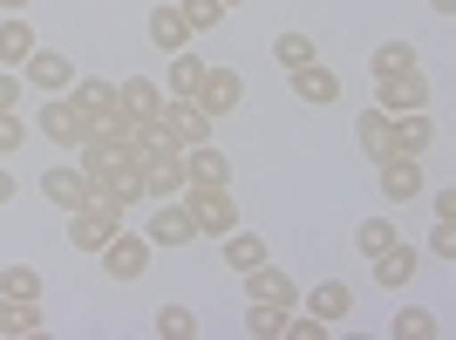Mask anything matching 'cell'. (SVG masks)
Listing matches in <instances>:
<instances>
[{
	"label": "cell",
	"instance_id": "d6986e66",
	"mask_svg": "<svg viewBox=\"0 0 456 340\" xmlns=\"http://www.w3.org/2000/svg\"><path fill=\"white\" fill-rule=\"evenodd\" d=\"M116 102L130 116H143V123H157V109H164V89H157L151 76H130V82H116Z\"/></svg>",
	"mask_w": 456,
	"mask_h": 340
},
{
	"label": "cell",
	"instance_id": "4fadbf2b",
	"mask_svg": "<svg viewBox=\"0 0 456 340\" xmlns=\"http://www.w3.org/2000/svg\"><path fill=\"white\" fill-rule=\"evenodd\" d=\"M239 279H246V300L252 306H286V313H293V279H286L280 265H252V272H239Z\"/></svg>",
	"mask_w": 456,
	"mask_h": 340
},
{
	"label": "cell",
	"instance_id": "2e32d148",
	"mask_svg": "<svg viewBox=\"0 0 456 340\" xmlns=\"http://www.w3.org/2000/svg\"><path fill=\"white\" fill-rule=\"evenodd\" d=\"M429 143H436V116L429 109L395 116V157H429Z\"/></svg>",
	"mask_w": 456,
	"mask_h": 340
},
{
	"label": "cell",
	"instance_id": "1f68e13d",
	"mask_svg": "<svg viewBox=\"0 0 456 340\" xmlns=\"http://www.w3.org/2000/svg\"><path fill=\"white\" fill-rule=\"evenodd\" d=\"M280 327H286V306H252V313H246V334L252 340H280Z\"/></svg>",
	"mask_w": 456,
	"mask_h": 340
},
{
	"label": "cell",
	"instance_id": "603a6c76",
	"mask_svg": "<svg viewBox=\"0 0 456 340\" xmlns=\"http://www.w3.org/2000/svg\"><path fill=\"white\" fill-rule=\"evenodd\" d=\"M198 82H205V55L177 48V55H171V69H164V95H198Z\"/></svg>",
	"mask_w": 456,
	"mask_h": 340
},
{
	"label": "cell",
	"instance_id": "e0dca14e",
	"mask_svg": "<svg viewBox=\"0 0 456 340\" xmlns=\"http://www.w3.org/2000/svg\"><path fill=\"white\" fill-rule=\"evenodd\" d=\"M354 136H362V157H368V164H381V157H395V116H381V109H362Z\"/></svg>",
	"mask_w": 456,
	"mask_h": 340
},
{
	"label": "cell",
	"instance_id": "277c9868",
	"mask_svg": "<svg viewBox=\"0 0 456 340\" xmlns=\"http://www.w3.org/2000/svg\"><path fill=\"white\" fill-rule=\"evenodd\" d=\"M143 239H151V252H177V246H191V239H198V225H191V211L177 205V198H157Z\"/></svg>",
	"mask_w": 456,
	"mask_h": 340
},
{
	"label": "cell",
	"instance_id": "8992f818",
	"mask_svg": "<svg viewBox=\"0 0 456 340\" xmlns=\"http://www.w3.org/2000/svg\"><path fill=\"white\" fill-rule=\"evenodd\" d=\"M157 123H164V130L177 136V143H211V116L198 109V102H191V95H164V109H157Z\"/></svg>",
	"mask_w": 456,
	"mask_h": 340
},
{
	"label": "cell",
	"instance_id": "f35d334b",
	"mask_svg": "<svg viewBox=\"0 0 456 340\" xmlns=\"http://www.w3.org/2000/svg\"><path fill=\"white\" fill-rule=\"evenodd\" d=\"M0 205H14V170H0Z\"/></svg>",
	"mask_w": 456,
	"mask_h": 340
},
{
	"label": "cell",
	"instance_id": "836d02e7",
	"mask_svg": "<svg viewBox=\"0 0 456 340\" xmlns=\"http://www.w3.org/2000/svg\"><path fill=\"white\" fill-rule=\"evenodd\" d=\"M157 334L164 340H191L198 334V313H191V306H164V313H157Z\"/></svg>",
	"mask_w": 456,
	"mask_h": 340
},
{
	"label": "cell",
	"instance_id": "ffe728a7",
	"mask_svg": "<svg viewBox=\"0 0 456 340\" xmlns=\"http://www.w3.org/2000/svg\"><path fill=\"white\" fill-rule=\"evenodd\" d=\"M48 327V306L41 300H0V334L20 340V334H41Z\"/></svg>",
	"mask_w": 456,
	"mask_h": 340
},
{
	"label": "cell",
	"instance_id": "7402d4cb",
	"mask_svg": "<svg viewBox=\"0 0 456 340\" xmlns=\"http://www.w3.org/2000/svg\"><path fill=\"white\" fill-rule=\"evenodd\" d=\"M416 265H422V252L395 239L388 252H375V279H381V286H409V279H416Z\"/></svg>",
	"mask_w": 456,
	"mask_h": 340
},
{
	"label": "cell",
	"instance_id": "30bf717a",
	"mask_svg": "<svg viewBox=\"0 0 456 340\" xmlns=\"http://www.w3.org/2000/svg\"><path fill=\"white\" fill-rule=\"evenodd\" d=\"M95 184L110 190L116 205L123 211H136V205H151V190H143V164H136V157H116L110 170H102V177H95Z\"/></svg>",
	"mask_w": 456,
	"mask_h": 340
},
{
	"label": "cell",
	"instance_id": "83f0119b",
	"mask_svg": "<svg viewBox=\"0 0 456 340\" xmlns=\"http://www.w3.org/2000/svg\"><path fill=\"white\" fill-rule=\"evenodd\" d=\"M48 293V279H41L35 265H7L0 272V300H41Z\"/></svg>",
	"mask_w": 456,
	"mask_h": 340
},
{
	"label": "cell",
	"instance_id": "d4e9b609",
	"mask_svg": "<svg viewBox=\"0 0 456 340\" xmlns=\"http://www.w3.org/2000/svg\"><path fill=\"white\" fill-rule=\"evenodd\" d=\"M347 306H354V293H347L341 279H321V286H314V300H306V313H321V320L334 327V320H347Z\"/></svg>",
	"mask_w": 456,
	"mask_h": 340
},
{
	"label": "cell",
	"instance_id": "52a82bcc",
	"mask_svg": "<svg viewBox=\"0 0 456 340\" xmlns=\"http://www.w3.org/2000/svg\"><path fill=\"white\" fill-rule=\"evenodd\" d=\"M35 130L48 136V143H61V150H76L82 136V116H76V102H69V95H48V102H41V116H35Z\"/></svg>",
	"mask_w": 456,
	"mask_h": 340
},
{
	"label": "cell",
	"instance_id": "ab89813d",
	"mask_svg": "<svg viewBox=\"0 0 456 340\" xmlns=\"http://www.w3.org/2000/svg\"><path fill=\"white\" fill-rule=\"evenodd\" d=\"M429 7H436V14H456V0H429Z\"/></svg>",
	"mask_w": 456,
	"mask_h": 340
},
{
	"label": "cell",
	"instance_id": "8d00e7d4",
	"mask_svg": "<svg viewBox=\"0 0 456 340\" xmlns=\"http://www.w3.org/2000/svg\"><path fill=\"white\" fill-rule=\"evenodd\" d=\"M20 136H28V130H20V116H14V109H0V157H14V150H20Z\"/></svg>",
	"mask_w": 456,
	"mask_h": 340
},
{
	"label": "cell",
	"instance_id": "8fae6325",
	"mask_svg": "<svg viewBox=\"0 0 456 340\" xmlns=\"http://www.w3.org/2000/svg\"><path fill=\"white\" fill-rule=\"evenodd\" d=\"M381 198L388 205H409V198H422V157H381Z\"/></svg>",
	"mask_w": 456,
	"mask_h": 340
},
{
	"label": "cell",
	"instance_id": "9c48e42d",
	"mask_svg": "<svg viewBox=\"0 0 456 340\" xmlns=\"http://www.w3.org/2000/svg\"><path fill=\"white\" fill-rule=\"evenodd\" d=\"M286 76H293V95H300L306 109H334V102H341V76H334V69H321V61L286 69Z\"/></svg>",
	"mask_w": 456,
	"mask_h": 340
},
{
	"label": "cell",
	"instance_id": "f1b7e54d",
	"mask_svg": "<svg viewBox=\"0 0 456 340\" xmlns=\"http://www.w3.org/2000/svg\"><path fill=\"white\" fill-rule=\"evenodd\" d=\"M177 14L191 20V35H218L232 7H218V0H177Z\"/></svg>",
	"mask_w": 456,
	"mask_h": 340
},
{
	"label": "cell",
	"instance_id": "4316f807",
	"mask_svg": "<svg viewBox=\"0 0 456 340\" xmlns=\"http://www.w3.org/2000/svg\"><path fill=\"white\" fill-rule=\"evenodd\" d=\"M368 69H375V82H381V76H409V69H422V61H416L409 41H381L375 55H368Z\"/></svg>",
	"mask_w": 456,
	"mask_h": 340
},
{
	"label": "cell",
	"instance_id": "4dcf8cb0",
	"mask_svg": "<svg viewBox=\"0 0 456 340\" xmlns=\"http://www.w3.org/2000/svg\"><path fill=\"white\" fill-rule=\"evenodd\" d=\"M436 313H429V306H402V313H395V334L402 340H422V334H429V340H436Z\"/></svg>",
	"mask_w": 456,
	"mask_h": 340
},
{
	"label": "cell",
	"instance_id": "f546056e",
	"mask_svg": "<svg viewBox=\"0 0 456 340\" xmlns=\"http://www.w3.org/2000/svg\"><path fill=\"white\" fill-rule=\"evenodd\" d=\"M273 61H280V69H306V61H321V48L306 35H280L273 41Z\"/></svg>",
	"mask_w": 456,
	"mask_h": 340
},
{
	"label": "cell",
	"instance_id": "ac0fdd59",
	"mask_svg": "<svg viewBox=\"0 0 456 340\" xmlns=\"http://www.w3.org/2000/svg\"><path fill=\"white\" fill-rule=\"evenodd\" d=\"M184 170H191V184H232V157L218 150V143H191Z\"/></svg>",
	"mask_w": 456,
	"mask_h": 340
},
{
	"label": "cell",
	"instance_id": "60d3db41",
	"mask_svg": "<svg viewBox=\"0 0 456 340\" xmlns=\"http://www.w3.org/2000/svg\"><path fill=\"white\" fill-rule=\"evenodd\" d=\"M0 7H7V14H20V7H28V0H0Z\"/></svg>",
	"mask_w": 456,
	"mask_h": 340
},
{
	"label": "cell",
	"instance_id": "484cf974",
	"mask_svg": "<svg viewBox=\"0 0 456 340\" xmlns=\"http://www.w3.org/2000/svg\"><path fill=\"white\" fill-rule=\"evenodd\" d=\"M225 265H232V272H252V265H266V239H252V231L232 225V231H225Z\"/></svg>",
	"mask_w": 456,
	"mask_h": 340
},
{
	"label": "cell",
	"instance_id": "d590c367",
	"mask_svg": "<svg viewBox=\"0 0 456 340\" xmlns=\"http://www.w3.org/2000/svg\"><path fill=\"white\" fill-rule=\"evenodd\" d=\"M280 340H327V320H321V313H314V320H286Z\"/></svg>",
	"mask_w": 456,
	"mask_h": 340
},
{
	"label": "cell",
	"instance_id": "d6a6232c",
	"mask_svg": "<svg viewBox=\"0 0 456 340\" xmlns=\"http://www.w3.org/2000/svg\"><path fill=\"white\" fill-rule=\"evenodd\" d=\"M354 246H362L368 259H375V252H388V246H395V225H388V218H381V211H375V218H368V225L354 231Z\"/></svg>",
	"mask_w": 456,
	"mask_h": 340
},
{
	"label": "cell",
	"instance_id": "6da1fadb",
	"mask_svg": "<svg viewBox=\"0 0 456 340\" xmlns=\"http://www.w3.org/2000/svg\"><path fill=\"white\" fill-rule=\"evenodd\" d=\"M177 205L191 211V225L211 231V239H225L232 225H239V205H232V184H184V198Z\"/></svg>",
	"mask_w": 456,
	"mask_h": 340
},
{
	"label": "cell",
	"instance_id": "74e56055",
	"mask_svg": "<svg viewBox=\"0 0 456 340\" xmlns=\"http://www.w3.org/2000/svg\"><path fill=\"white\" fill-rule=\"evenodd\" d=\"M20 102V76H0V109H14Z\"/></svg>",
	"mask_w": 456,
	"mask_h": 340
},
{
	"label": "cell",
	"instance_id": "ba28073f",
	"mask_svg": "<svg viewBox=\"0 0 456 340\" xmlns=\"http://www.w3.org/2000/svg\"><path fill=\"white\" fill-rule=\"evenodd\" d=\"M20 82L41 95H61L69 82H76V69H69V55H55V48H35V55L20 61Z\"/></svg>",
	"mask_w": 456,
	"mask_h": 340
},
{
	"label": "cell",
	"instance_id": "5b68a950",
	"mask_svg": "<svg viewBox=\"0 0 456 340\" xmlns=\"http://www.w3.org/2000/svg\"><path fill=\"white\" fill-rule=\"evenodd\" d=\"M191 102L218 123V116H232L239 102H246V76H239V69H205V82H198V95H191Z\"/></svg>",
	"mask_w": 456,
	"mask_h": 340
},
{
	"label": "cell",
	"instance_id": "e575fe53",
	"mask_svg": "<svg viewBox=\"0 0 456 340\" xmlns=\"http://www.w3.org/2000/svg\"><path fill=\"white\" fill-rule=\"evenodd\" d=\"M429 252H436V259H456V218H436V231H429Z\"/></svg>",
	"mask_w": 456,
	"mask_h": 340
},
{
	"label": "cell",
	"instance_id": "5bb4252c",
	"mask_svg": "<svg viewBox=\"0 0 456 340\" xmlns=\"http://www.w3.org/2000/svg\"><path fill=\"white\" fill-rule=\"evenodd\" d=\"M184 184H191L184 150H171V157H151V164H143V190H151V205H157V198H184Z\"/></svg>",
	"mask_w": 456,
	"mask_h": 340
},
{
	"label": "cell",
	"instance_id": "b9f144b4",
	"mask_svg": "<svg viewBox=\"0 0 456 340\" xmlns=\"http://www.w3.org/2000/svg\"><path fill=\"white\" fill-rule=\"evenodd\" d=\"M218 7H246V0H218Z\"/></svg>",
	"mask_w": 456,
	"mask_h": 340
},
{
	"label": "cell",
	"instance_id": "7c38bea8",
	"mask_svg": "<svg viewBox=\"0 0 456 340\" xmlns=\"http://www.w3.org/2000/svg\"><path fill=\"white\" fill-rule=\"evenodd\" d=\"M143 265H151V239H123V231H116L110 246H102V272H110V279H143Z\"/></svg>",
	"mask_w": 456,
	"mask_h": 340
},
{
	"label": "cell",
	"instance_id": "9a60e30c",
	"mask_svg": "<svg viewBox=\"0 0 456 340\" xmlns=\"http://www.w3.org/2000/svg\"><path fill=\"white\" fill-rule=\"evenodd\" d=\"M41 198L55 211H76L82 198H89V177H82V164H55L48 177H41Z\"/></svg>",
	"mask_w": 456,
	"mask_h": 340
},
{
	"label": "cell",
	"instance_id": "7a4b0ae2",
	"mask_svg": "<svg viewBox=\"0 0 456 340\" xmlns=\"http://www.w3.org/2000/svg\"><path fill=\"white\" fill-rule=\"evenodd\" d=\"M61 95L76 102V116H82V130H89V136H102V130H110V116L123 109V102H116V82H102V76H76Z\"/></svg>",
	"mask_w": 456,
	"mask_h": 340
},
{
	"label": "cell",
	"instance_id": "cb8c5ba5",
	"mask_svg": "<svg viewBox=\"0 0 456 340\" xmlns=\"http://www.w3.org/2000/svg\"><path fill=\"white\" fill-rule=\"evenodd\" d=\"M35 48H41V41H35V28H28V20H7V28H0V69H20V61H28V55H35Z\"/></svg>",
	"mask_w": 456,
	"mask_h": 340
},
{
	"label": "cell",
	"instance_id": "3957f363",
	"mask_svg": "<svg viewBox=\"0 0 456 340\" xmlns=\"http://www.w3.org/2000/svg\"><path fill=\"white\" fill-rule=\"evenodd\" d=\"M375 109H381V116L429 109V76H422V69H409V76H381V82H375Z\"/></svg>",
	"mask_w": 456,
	"mask_h": 340
},
{
	"label": "cell",
	"instance_id": "44dd1931",
	"mask_svg": "<svg viewBox=\"0 0 456 340\" xmlns=\"http://www.w3.org/2000/svg\"><path fill=\"white\" fill-rule=\"evenodd\" d=\"M151 41L164 48V55H177V48H191V20L177 14V7H164V0H157V7H151Z\"/></svg>",
	"mask_w": 456,
	"mask_h": 340
}]
</instances>
